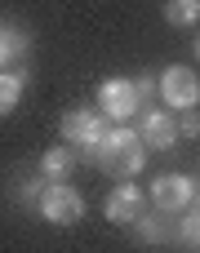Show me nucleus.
Masks as SVG:
<instances>
[{"instance_id":"f257e3e1","label":"nucleus","mask_w":200,"mask_h":253,"mask_svg":"<svg viewBox=\"0 0 200 253\" xmlns=\"http://www.w3.org/2000/svg\"><path fill=\"white\" fill-rule=\"evenodd\" d=\"M58 129H62V142L76 147L80 160H94V165H98V156H102V133H107V116H102L98 107H76V111H67Z\"/></svg>"},{"instance_id":"f03ea898","label":"nucleus","mask_w":200,"mask_h":253,"mask_svg":"<svg viewBox=\"0 0 200 253\" xmlns=\"http://www.w3.org/2000/svg\"><path fill=\"white\" fill-rule=\"evenodd\" d=\"M36 209H40V218L53 222V227H76V222L85 218V200H80V191H71L67 178H53V182L45 178Z\"/></svg>"},{"instance_id":"7ed1b4c3","label":"nucleus","mask_w":200,"mask_h":253,"mask_svg":"<svg viewBox=\"0 0 200 253\" xmlns=\"http://www.w3.org/2000/svg\"><path fill=\"white\" fill-rule=\"evenodd\" d=\"M156 93L165 98V107L169 111H187V107H196L200 102V80L192 67H165L160 76H156Z\"/></svg>"},{"instance_id":"20e7f679","label":"nucleus","mask_w":200,"mask_h":253,"mask_svg":"<svg viewBox=\"0 0 200 253\" xmlns=\"http://www.w3.org/2000/svg\"><path fill=\"white\" fill-rule=\"evenodd\" d=\"M138 107H143V98H138V84H134V80L107 76V80L98 84V111H102L107 120H134Z\"/></svg>"},{"instance_id":"39448f33","label":"nucleus","mask_w":200,"mask_h":253,"mask_svg":"<svg viewBox=\"0 0 200 253\" xmlns=\"http://www.w3.org/2000/svg\"><path fill=\"white\" fill-rule=\"evenodd\" d=\"M151 205L156 209H165V213H183L192 200H196V178L192 173H160L156 182H151Z\"/></svg>"},{"instance_id":"423d86ee","label":"nucleus","mask_w":200,"mask_h":253,"mask_svg":"<svg viewBox=\"0 0 200 253\" xmlns=\"http://www.w3.org/2000/svg\"><path fill=\"white\" fill-rule=\"evenodd\" d=\"M102 213H107V222H116V227H134L138 213H143V187H134L129 178H120V187L107 196Z\"/></svg>"},{"instance_id":"0eeeda50","label":"nucleus","mask_w":200,"mask_h":253,"mask_svg":"<svg viewBox=\"0 0 200 253\" xmlns=\"http://www.w3.org/2000/svg\"><path fill=\"white\" fill-rule=\"evenodd\" d=\"M138 133H143V142H147L151 151H169V147L178 142V120H174L169 107H165V111H147Z\"/></svg>"},{"instance_id":"6e6552de","label":"nucleus","mask_w":200,"mask_h":253,"mask_svg":"<svg viewBox=\"0 0 200 253\" xmlns=\"http://www.w3.org/2000/svg\"><path fill=\"white\" fill-rule=\"evenodd\" d=\"M138 240L143 245H165V240H174V231H178V213H165V209H156V218H147V213H138Z\"/></svg>"},{"instance_id":"1a4fd4ad","label":"nucleus","mask_w":200,"mask_h":253,"mask_svg":"<svg viewBox=\"0 0 200 253\" xmlns=\"http://www.w3.org/2000/svg\"><path fill=\"white\" fill-rule=\"evenodd\" d=\"M22 89H27V67H0V120L18 107Z\"/></svg>"},{"instance_id":"9d476101","label":"nucleus","mask_w":200,"mask_h":253,"mask_svg":"<svg viewBox=\"0 0 200 253\" xmlns=\"http://www.w3.org/2000/svg\"><path fill=\"white\" fill-rule=\"evenodd\" d=\"M76 160H80V156H76V147H71V142H58V147H49V151L40 156V173H45L49 182H53V178H67Z\"/></svg>"},{"instance_id":"9b49d317","label":"nucleus","mask_w":200,"mask_h":253,"mask_svg":"<svg viewBox=\"0 0 200 253\" xmlns=\"http://www.w3.org/2000/svg\"><path fill=\"white\" fill-rule=\"evenodd\" d=\"M27 49H31V36H27L22 27H0V67L22 62V58H27Z\"/></svg>"},{"instance_id":"f8f14e48","label":"nucleus","mask_w":200,"mask_h":253,"mask_svg":"<svg viewBox=\"0 0 200 253\" xmlns=\"http://www.w3.org/2000/svg\"><path fill=\"white\" fill-rule=\"evenodd\" d=\"M165 22L169 27H196V18H200V0H165Z\"/></svg>"},{"instance_id":"ddd939ff","label":"nucleus","mask_w":200,"mask_h":253,"mask_svg":"<svg viewBox=\"0 0 200 253\" xmlns=\"http://www.w3.org/2000/svg\"><path fill=\"white\" fill-rule=\"evenodd\" d=\"M174 240H178L183 249H200V205H187V209H183V222H178Z\"/></svg>"},{"instance_id":"4468645a","label":"nucleus","mask_w":200,"mask_h":253,"mask_svg":"<svg viewBox=\"0 0 200 253\" xmlns=\"http://www.w3.org/2000/svg\"><path fill=\"white\" fill-rule=\"evenodd\" d=\"M178 133H183V138H200V111H196V107H187V111H183Z\"/></svg>"},{"instance_id":"2eb2a0df","label":"nucleus","mask_w":200,"mask_h":253,"mask_svg":"<svg viewBox=\"0 0 200 253\" xmlns=\"http://www.w3.org/2000/svg\"><path fill=\"white\" fill-rule=\"evenodd\" d=\"M134 84H138V98H147V93H156V76H147V71H143V76H138Z\"/></svg>"},{"instance_id":"dca6fc26","label":"nucleus","mask_w":200,"mask_h":253,"mask_svg":"<svg viewBox=\"0 0 200 253\" xmlns=\"http://www.w3.org/2000/svg\"><path fill=\"white\" fill-rule=\"evenodd\" d=\"M192 53H196V62H200V36H196V44H192Z\"/></svg>"},{"instance_id":"f3484780","label":"nucleus","mask_w":200,"mask_h":253,"mask_svg":"<svg viewBox=\"0 0 200 253\" xmlns=\"http://www.w3.org/2000/svg\"><path fill=\"white\" fill-rule=\"evenodd\" d=\"M192 205H200V178H196V200H192Z\"/></svg>"}]
</instances>
